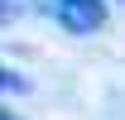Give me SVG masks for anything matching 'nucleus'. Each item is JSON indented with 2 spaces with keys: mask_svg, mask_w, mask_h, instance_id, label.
I'll list each match as a JSON object with an SVG mask.
<instances>
[{
  "mask_svg": "<svg viewBox=\"0 0 125 120\" xmlns=\"http://www.w3.org/2000/svg\"><path fill=\"white\" fill-rule=\"evenodd\" d=\"M0 77H5V91H24V77H19L15 67H5V72H0Z\"/></svg>",
  "mask_w": 125,
  "mask_h": 120,
  "instance_id": "nucleus-2",
  "label": "nucleus"
},
{
  "mask_svg": "<svg viewBox=\"0 0 125 120\" xmlns=\"http://www.w3.org/2000/svg\"><path fill=\"white\" fill-rule=\"evenodd\" d=\"M53 15L67 34L87 39V34H96L106 24V0H53Z\"/></svg>",
  "mask_w": 125,
  "mask_h": 120,
  "instance_id": "nucleus-1",
  "label": "nucleus"
}]
</instances>
